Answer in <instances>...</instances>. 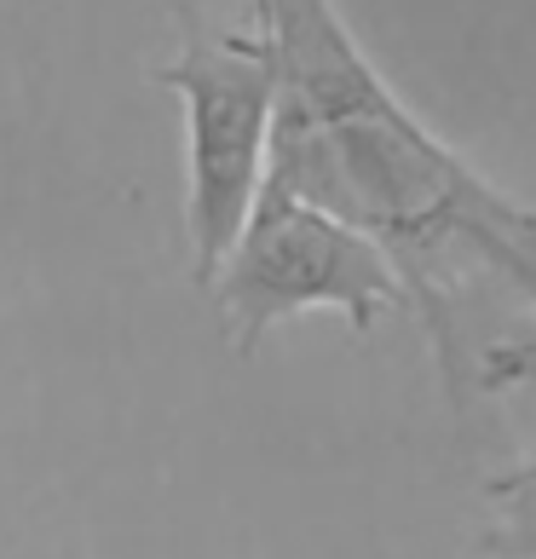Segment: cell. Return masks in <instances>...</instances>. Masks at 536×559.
I'll use <instances>...</instances> for the list:
<instances>
[{"label":"cell","instance_id":"obj_2","mask_svg":"<svg viewBox=\"0 0 536 559\" xmlns=\"http://www.w3.org/2000/svg\"><path fill=\"white\" fill-rule=\"evenodd\" d=\"M179 98L184 121V237H191V277L214 288L219 265L249 225L272 168V116L277 70L254 29L202 35L184 29V47L156 70Z\"/></svg>","mask_w":536,"mask_h":559},{"label":"cell","instance_id":"obj_4","mask_svg":"<svg viewBox=\"0 0 536 559\" xmlns=\"http://www.w3.org/2000/svg\"><path fill=\"white\" fill-rule=\"evenodd\" d=\"M485 496L508 502L502 520L485 531V548L502 559H536V455L520 462L513 473H502V479H490Z\"/></svg>","mask_w":536,"mask_h":559},{"label":"cell","instance_id":"obj_3","mask_svg":"<svg viewBox=\"0 0 536 559\" xmlns=\"http://www.w3.org/2000/svg\"><path fill=\"white\" fill-rule=\"evenodd\" d=\"M209 295L237 352H254L300 312H341L358 335H369L386 312H409V288L376 237L272 185L260 191Z\"/></svg>","mask_w":536,"mask_h":559},{"label":"cell","instance_id":"obj_1","mask_svg":"<svg viewBox=\"0 0 536 559\" xmlns=\"http://www.w3.org/2000/svg\"><path fill=\"white\" fill-rule=\"evenodd\" d=\"M249 29L265 40L277 70L265 185L358 225L393 254L450 399H462L450 323L456 260H479L525 295L536 277V209L513 202L421 116H409L335 0H254Z\"/></svg>","mask_w":536,"mask_h":559},{"label":"cell","instance_id":"obj_5","mask_svg":"<svg viewBox=\"0 0 536 559\" xmlns=\"http://www.w3.org/2000/svg\"><path fill=\"white\" fill-rule=\"evenodd\" d=\"M525 300H531V329H525V335H513V341H497V346L479 358V386H485V392L536 381V277H531V288H525Z\"/></svg>","mask_w":536,"mask_h":559}]
</instances>
